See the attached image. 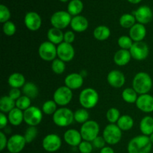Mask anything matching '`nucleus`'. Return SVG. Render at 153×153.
Returning <instances> with one entry per match:
<instances>
[{
	"instance_id": "21",
	"label": "nucleus",
	"mask_w": 153,
	"mask_h": 153,
	"mask_svg": "<svg viewBox=\"0 0 153 153\" xmlns=\"http://www.w3.org/2000/svg\"><path fill=\"white\" fill-rule=\"evenodd\" d=\"M129 37L134 42L143 41L146 35V29L144 25L136 23L129 29Z\"/></svg>"
},
{
	"instance_id": "33",
	"label": "nucleus",
	"mask_w": 153,
	"mask_h": 153,
	"mask_svg": "<svg viewBox=\"0 0 153 153\" xmlns=\"http://www.w3.org/2000/svg\"><path fill=\"white\" fill-rule=\"evenodd\" d=\"M137 93L134 91L133 88H127L124 89L122 92V98L126 102L129 104H134L136 103L138 96Z\"/></svg>"
},
{
	"instance_id": "17",
	"label": "nucleus",
	"mask_w": 153,
	"mask_h": 153,
	"mask_svg": "<svg viewBox=\"0 0 153 153\" xmlns=\"http://www.w3.org/2000/svg\"><path fill=\"white\" fill-rule=\"evenodd\" d=\"M135 104L137 108L144 113L153 112V97L149 94L138 96Z\"/></svg>"
},
{
	"instance_id": "38",
	"label": "nucleus",
	"mask_w": 153,
	"mask_h": 153,
	"mask_svg": "<svg viewBox=\"0 0 153 153\" xmlns=\"http://www.w3.org/2000/svg\"><path fill=\"white\" fill-rule=\"evenodd\" d=\"M120 117V112L116 108H111L106 113V119L110 123H117Z\"/></svg>"
},
{
	"instance_id": "4",
	"label": "nucleus",
	"mask_w": 153,
	"mask_h": 153,
	"mask_svg": "<svg viewBox=\"0 0 153 153\" xmlns=\"http://www.w3.org/2000/svg\"><path fill=\"white\" fill-rule=\"evenodd\" d=\"M52 120L58 126H69L74 121V112L67 108H60L52 115Z\"/></svg>"
},
{
	"instance_id": "54",
	"label": "nucleus",
	"mask_w": 153,
	"mask_h": 153,
	"mask_svg": "<svg viewBox=\"0 0 153 153\" xmlns=\"http://www.w3.org/2000/svg\"><path fill=\"white\" fill-rule=\"evenodd\" d=\"M6 153H10V152H6Z\"/></svg>"
},
{
	"instance_id": "3",
	"label": "nucleus",
	"mask_w": 153,
	"mask_h": 153,
	"mask_svg": "<svg viewBox=\"0 0 153 153\" xmlns=\"http://www.w3.org/2000/svg\"><path fill=\"white\" fill-rule=\"evenodd\" d=\"M79 103L85 109H91L95 107L99 102V94L94 88H88L82 90L79 94Z\"/></svg>"
},
{
	"instance_id": "29",
	"label": "nucleus",
	"mask_w": 153,
	"mask_h": 153,
	"mask_svg": "<svg viewBox=\"0 0 153 153\" xmlns=\"http://www.w3.org/2000/svg\"><path fill=\"white\" fill-rule=\"evenodd\" d=\"M16 108V101L9 96H4L0 99V111L1 113H7Z\"/></svg>"
},
{
	"instance_id": "23",
	"label": "nucleus",
	"mask_w": 153,
	"mask_h": 153,
	"mask_svg": "<svg viewBox=\"0 0 153 153\" xmlns=\"http://www.w3.org/2000/svg\"><path fill=\"white\" fill-rule=\"evenodd\" d=\"M131 58V53L129 50L120 49L117 51L116 53L114 55V61L117 65L120 67H123L128 64L130 62Z\"/></svg>"
},
{
	"instance_id": "20",
	"label": "nucleus",
	"mask_w": 153,
	"mask_h": 153,
	"mask_svg": "<svg viewBox=\"0 0 153 153\" xmlns=\"http://www.w3.org/2000/svg\"><path fill=\"white\" fill-rule=\"evenodd\" d=\"M64 140L69 146L76 147V146H79L83 139H82L80 131L74 128H71L64 132Z\"/></svg>"
},
{
	"instance_id": "8",
	"label": "nucleus",
	"mask_w": 153,
	"mask_h": 153,
	"mask_svg": "<svg viewBox=\"0 0 153 153\" xmlns=\"http://www.w3.org/2000/svg\"><path fill=\"white\" fill-rule=\"evenodd\" d=\"M43 120V111L39 108L31 106L24 111V122L29 126H37Z\"/></svg>"
},
{
	"instance_id": "51",
	"label": "nucleus",
	"mask_w": 153,
	"mask_h": 153,
	"mask_svg": "<svg viewBox=\"0 0 153 153\" xmlns=\"http://www.w3.org/2000/svg\"><path fill=\"white\" fill-rule=\"evenodd\" d=\"M128 2L131 3V4H138L140 3L142 0H127Z\"/></svg>"
},
{
	"instance_id": "9",
	"label": "nucleus",
	"mask_w": 153,
	"mask_h": 153,
	"mask_svg": "<svg viewBox=\"0 0 153 153\" xmlns=\"http://www.w3.org/2000/svg\"><path fill=\"white\" fill-rule=\"evenodd\" d=\"M72 90L67 86H61L57 88L53 94V100L58 105L66 106L73 100Z\"/></svg>"
},
{
	"instance_id": "31",
	"label": "nucleus",
	"mask_w": 153,
	"mask_h": 153,
	"mask_svg": "<svg viewBox=\"0 0 153 153\" xmlns=\"http://www.w3.org/2000/svg\"><path fill=\"white\" fill-rule=\"evenodd\" d=\"M22 92L30 99H35L39 94V90L37 85L33 82H26L22 88Z\"/></svg>"
},
{
	"instance_id": "19",
	"label": "nucleus",
	"mask_w": 153,
	"mask_h": 153,
	"mask_svg": "<svg viewBox=\"0 0 153 153\" xmlns=\"http://www.w3.org/2000/svg\"><path fill=\"white\" fill-rule=\"evenodd\" d=\"M84 77L81 73H73L67 75L64 79L65 86L70 90H76L80 88L83 85Z\"/></svg>"
},
{
	"instance_id": "26",
	"label": "nucleus",
	"mask_w": 153,
	"mask_h": 153,
	"mask_svg": "<svg viewBox=\"0 0 153 153\" xmlns=\"http://www.w3.org/2000/svg\"><path fill=\"white\" fill-rule=\"evenodd\" d=\"M140 130L142 134L149 136L153 133V117L146 116L142 118L140 123Z\"/></svg>"
},
{
	"instance_id": "16",
	"label": "nucleus",
	"mask_w": 153,
	"mask_h": 153,
	"mask_svg": "<svg viewBox=\"0 0 153 153\" xmlns=\"http://www.w3.org/2000/svg\"><path fill=\"white\" fill-rule=\"evenodd\" d=\"M134 16L138 23L146 25L152 21L153 12L149 6L142 5L134 11Z\"/></svg>"
},
{
	"instance_id": "53",
	"label": "nucleus",
	"mask_w": 153,
	"mask_h": 153,
	"mask_svg": "<svg viewBox=\"0 0 153 153\" xmlns=\"http://www.w3.org/2000/svg\"><path fill=\"white\" fill-rule=\"evenodd\" d=\"M60 1H61V2H67V1H68L69 0H59Z\"/></svg>"
},
{
	"instance_id": "39",
	"label": "nucleus",
	"mask_w": 153,
	"mask_h": 153,
	"mask_svg": "<svg viewBox=\"0 0 153 153\" xmlns=\"http://www.w3.org/2000/svg\"><path fill=\"white\" fill-rule=\"evenodd\" d=\"M133 43H134V41L131 40V37L126 35L121 36L118 38L117 40L118 46L122 49H126V50H129L131 49Z\"/></svg>"
},
{
	"instance_id": "24",
	"label": "nucleus",
	"mask_w": 153,
	"mask_h": 153,
	"mask_svg": "<svg viewBox=\"0 0 153 153\" xmlns=\"http://www.w3.org/2000/svg\"><path fill=\"white\" fill-rule=\"evenodd\" d=\"M7 118L12 126H18L24 121V112L17 108H14L8 113Z\"/></svg>"
},
{
	"instance_id": "28",
	"label": "nucleus",
	"mask_w": 153,
	"mask_h": 153,
	"mask_svg": "<svg viewBox=\"0 0 153 153\" xmlns=\"http://www.w3.org/2000/svg\"><path fill=\"white\" fill-rule=\"evenodd\" d=\"M25 76L19 73H12L8 78V84L11 88H20L25 85Z\"/></svg>"
},
{
	"instance_id": "42",
	"label": "nucleus",
	"mask_w": 153,
	"mask_h": 153,
	"mask_svg": "<svg viewBox=\"0 0 153 153\" xmlns=\"http://www.w3.org/2000/svg\"><path fill=\"white\" fill-rule=\"evenodd\" d=\"M2 30L4 34L7 37H11L14 35L16 31V27L15 24L11 21H7L3 24Z\"/></svg>"
},
{
	"instance_id": "12",
	"label": "nucleus",
	"mask_w": 153,
	"mask_h": 153,
	"mask_svg": "<svg viewBox=\"0 0 153 153\" xmlns=\"http://www.w3.org/2000/svg\"><path fill=\"white\" fill-rule=\"evenodd\" d=\"M129 52L133 59L136 61H143L149 55V49L144 42H134Z\"/></svg>"
},
{
	"instance_id": "22",
	"label": "nucleus",
	"mask_w": 153,
	"mask_h": 153,
	"mask_svg": "<svg viewBox=\"0 0 153 153\" xmlns=\"http://www.w3.org/2000/svg\"><path fill=\"white\" fill-rule=\"evenodd\" d=\"M88 20L87 19L86 17L84 16H81V15H78V16H73L72 18L71 22H70V26L73 31H76V32H83L85 31L88 28Z\"/></svg>"
},
{
	"instance_id": "52",
	"label": "nucleus",
	"mask_w": 153,
	"mask_h": 153,
	"mask_svg": "<svg viewBox=\"0 0 153 153\" xmlns=\"http://www.w3.org/2000/svg\"><path fill=\"white\" fill-rule=\"evenodd\" d=\"M149 140H150V141L152 142V143L153 144V133L149 136Z\"/></svg>"
},
{
	"instance_id": "46",
	"label": "nucleus",
	"mask_w": 153,
	"mask_h": 153,
	"mask_svg": "<svg viewBox=\"0 0 153 153\" xmlns=\"http://www.w3.org/2000/svg\"><path fill=\"white\" fill-rule=\"evenodd\" d=\"M75 39H76V35L73 31H67L64 33V42H65V43L72 44L74 42Z\"/></svg>"
},
{
	"instance_id": "10",
	"label": "nucleus",
	"mask_w": 153,
	"mask_h": 153,
	"mask_svg": "<svg viewBox=\"0 0 153 153\" xmlns=\"http://www.w3.org/2000/svg\"><path fill=\"white\" fill-rule=\"evenodd\" d=\"M40 58L45 61H53L56 59L57 47L54 43L49 41H45L40 45L38 48Z\"/></svg>"
},
{
	"instance_id": "14",
	"label": "nucleus",
	"mask_w": 153,
	"mask_h": 153,
	"mask_svg": "<svg viewBox=\"0 0 153 153\" xmlns=\"http://www.w3.org/2000/svg\"><path fill=\"white\" fill-rule=\"evenodd\" d=\"M57 55L64 62H70L74 58L75 49L70 43L63 42L57 46Z\"/></svg>"
},
{
	"instance_id": "1",
	"label": "nucleus",
	"mask_w": 153,
	"mask_h": 153,
	"mask_svg": "<svg viewBox=\"0 0 153 153\" xmlns=\"http://www.w3.org/2000/svg\"><path fill=\"white\" fill-rule=\"evenodd\" d=\"M152 147L149 136L141 134L133 137L128 142L127 149L128 153H150Z\"/></svg>"
},
{
	"instance_id": "5",
	"label": "nucleus",
	"mask_w": 153,
	"mask_h": 153,
	"mask_svg": "<svg viewBox=\"0 0 153 153\" xmlns=\"http://www.w3.org/2000/svg\"><path fill=\"white\" fill-rule=\"evenodd\" d=\"M80 133L83 140L92 142L100 134V125L94 120H88L82 124Z\"/></svg>"
},
{
	"instance_id": "43",
	"label": "nucleus",
	"mask_w": 153,
	"mask_h": 153,
	"mask_svg": "<svg viewBox=\"0 0 153 153\" xmlns=\"http://www.w3.org/2000/svg\"><path fill=\"white\" fill-rule=\"evenodd\" d=\"M10 18V12L7 7L4 4L0 5V22L4 24V22L9 21Z\"/></svg>"
},
{
	"instance_id": "40",
	"label": "nucleus",
	"mask_w": 153,
	"mask_h": 153,
	"mask_svg": "<svg viewBox=\"0 0 153 153\" xmlns=\"http://www.w3.org/2000/svg\"><path fill=\"white\" fill-rule=\"evenodd\" d=\"M31 107V99L26 96H21L16 100V108L22 111H25Z\"/></svg>"
},
{
	"instance_id": "34",
	"label": "nucleus",
	"mask_w": 153,
	"mask_h": 153,
	"mask_svg": "<svg viewBox=\"0 0 153 153\" xmlns=\"http://www.w3.org/2000/svg\"><path fill=\"white\" fill-rule=\"evenodd\" d=\"M120 25L124 28H131L136 24V19L134 16L131 13H124L120 18Z\"/></svg>"
},
{
	"instance_id": "13",
	"label": "nucleus",
	"mask_w": 153,
	"mask_h": 153,
	"mask_svg": "<svg viewBox=\"0 0 153 153\" xmlns=\"http://www.w3.org/2000/svg\"><path fill=\"white\" fill-rule=\"evenodd\" d=\"M26 143L24 135L19 134H13L9 137L7 140V149L10 153H19L23 150Z\"/></svg>"
},
{
	"instance_id": "36",
	"label": "nucleus",
	"mask_w": 153,
	"mask_h": 153,
	"mask_svg": "<svg viewBox=\"0 0 153 153\" xmlns=\"http://www.w3.org/2000/svg\"><path fill=\"white\" fill-rule=\"evenodd\" d=\"M58 105L55 103L54 100H48L43 103L42 106V111L46 115H53L58 109H57Z\"/></svg>"
},
{
	"instance_id": "35",
	"label": "nucleus",
	"mask_w": 153,
	"mask_h": 153,
	"mask_svg": "<svg viewBox=\"0 0 153 153\" xmlns=\"http://www.w3.org/2000/svg\"><path fill=\"white\" fill-rule=\"evenodd\" d=\"M90 114L85 108H80L74 112V120L79 123H85L89 120Z\"/></svg>"
},
{
	"instance_id": "41",
	"label": "nucleus",
	"mask_w": 153,
	"mask_h": 153,
	"mask_svg": "<svg viewBox=\"0 0 153 153\" xmlns=\"http://www.w3.org/2000/svg\"><path fill=\"white\" fill-rule=\"evenodd\" d=\"M38 134V131H37L36 126H29L25 131L24 134V137L26 140L27 143H30L34 141V139L37 137Z\"/></svg>"
},
{
	"instance_id": "49",
	"label": "nucleus",
	"mask_w": 153,
	"mask_h": 153,
	"mask_svg": "<svg viewBox=\"0 0 153 153\" xmlns=\"http://www.w3.org/2000/svg\"><path fill=\"white\" fill-rule=\"evenodd\" d=\"M8 118L4 113H0V128L3 129L5 128L8 123Z\"/></svg>"
},
{
	"instance_id": "18",
	"label": "nucleus",
	"mask_w": 153,
	"mask_h": 153,
	"mask_svg": "<svg viewBox=\"0 0 153 153\" xmlns=\"http://www.w3.org/2000/svg\"><path fill=\"white\" fill-rule=\"evenodd\" d=\"M107 81L109 85L114 88H120L126 82V77L123 73L118 70H114L109 72L107 76Z\"/></svg>"
},
{
	"instance_id": "32",
	"label": "nucleus",
	"mask_w": 153,
	"mask_h": 153,
	"mask_svg": "<svg viewBox=\"0 0 153 153\" xmlns=\"http://www.w3.org/2000/svg\"><path fill=\"white\" fill-rule=\"evenodd\" d=\"M117 125L122 131H128L134 126V120L129 115H123L118 120Z\"/></svg>"
},
{
	"instance_id": "44",
	"label": "nucleus",
	"mask_w": 153,
	"mask_h": 153,
	"mask_svg": "<svg viewBox=\"0 0 153 153\" xmlns=\"http://www.w3.org/2000/svg\"><path fill=\"white\" fill-rule=\"evenodd\" d=\"M78 147H79V150L81 153H91L94 149L92 142L86 141V140H82V143L79 144Z\"/></svg>"
},
{
	"instance_id": "25",
	"label": "nucleus",
	"mask_w": 153,
	"mask_h": 153,
	"mask_svg": "<svg viewBox=\"0 0 153 153\" xmlns=\"http://www.w3.org/2000/svg\"><path fill=\"white\" fill-rule=\"evenodd\" d=\"M64 33L61 29L52 27L49 28L47 32L48 40L55 45H59L64 42Z\"/></svg>"
},
{
	"instance_id": "15",
	"label": "nucleus",
	"mask_w": 153,
	"mask_h": 153,
	"mask_svg": "<svg viewBox=\"0 0 153 153\" xmlns=\"http://www.w3.org/2000/svg\"><path fill=\"white\" fill-rule=\"evenodd\" d=\"M24 23L29 31H36L42 25V19L40 15L34 11H30L24 17Z\"/></svg>"
},
{
	"instance_id": "37",
	"label": "nucleus",
	"mask_w": 153,
	"mask_h": 153,
	"mask_svg": "<svg viewBox=\"0 0 153 153\" xmlns=\"http://www.w3.org/2000/svg\"><path fill=\"white\" fill-rule=\"evenodd\" d=\"M51 68H52V70L53 71V73H55V74H62V73H64V71H65V62L61 61L59 58H56V59L54 60L53 61H52Z\"/></svg>"
},
{
	"instance_id": "30",
	"label": "nucleus",
	"mask_w": 153,
	"mask_h": 153,
	"mask_svg": "<svg viewBox=\"0 0 153 153\" xmlns=\"http://www.w3.org/2000/svg\"><path fill=\"white\" fill-rule=\"evenodd\" d=\"M83 9L84 4L81 0H71L67 6V12L73 16L80 14Z\"/></svg>"
},
{
	"instance_id": "6",
	"label": "nucleus",
	"mask_w": 153,
	"mask_h": 153,
	"mask_svg": "<svg viewBox=\"0 0 153 153\" xmlns=\"http://www.w3.org/2000/svg\"><path fill=\"white\" fill-rule=\"evenodd\" d=\"M106 143L109 145H116L122 138V130L117 126V124L110 123L106 126L102 132Z\"/></svg>"
},
{
	"instance_id": "48",
	"label": "nucleus",
	"mask_w": 153,
	"mask_h": 153,
	"mask_svg": "<svg viewBox=\"0 0 153 153\" xmlns=\"http://www.w3.org/2000/svg\"><path fill=\"white\" fill-rule=\"evenodd\" d=\"M7 140L8 139H7L5 134L2 131H1L0 132V150L3 151L5 148H7Z\"/></svg>"
},
{
	"instance_id": "2",
	"label": "nucleus",
	"mask_w": 153,
	"mask_h": 153,
	"mask_svg": "<svg viewBox=\"0 0 153 153\" xmlns=\"http://www.w3.org/2000/svg\"><path fill=\"white\" fill-rule=\"evenodd\" d=\"M152 88V79L148 73L140 72L134 76L132 82V88L140 95L146 94Z\"/></svg>"
},
{
	"instance_id": "45",
	"label": "nucleus",
	"mask_w": 153,
	"mask_h": 153,
	"mask_svg": "<svg viewBox=\"0 0 153 153\" xmlns=\"http://www.w3.org/2000/svg\"><path fill=\"white\" fill-rule=\"evenodd\" d=\"M105 143L106 142L102 136H98L97 138H95L92 141V144L94 147L100 149H102L103 147L105 146Z\"/></svg>"
},
{
	"instance_id": "11",
	"label": "nucleus",
	"mask_w": 153,
	"mask_h": 153,
	"mask_svg": "<svg viewBox=\"0 0 153 153\" xmlns=\"http://www.w3.org/2000/svg\"><path fill=\"white\" fill-rule=\"evenodd\" d=\"M62 145L61 137L56 134H49L45 136L42 141L43 149L48 152H55L59 150Z\"/></svg>"
},
{
	"instance_id": "47",
	"label": "nucleus",
	"mask_w": 153,
	"mask_h": 153,
	"mask_svg": "<svg viewBox=\"0 0 153 153\" xmlns=\"http://www.w3.org/2000/svg\"><path fill=\"white\" fill-rule=\"evenodd\" d=\"M22 95V92L19 88H11L9 91L8 96L13 100H17Z\"/></svg>"
},
{
	"instance_id": "50",
	"label": "nucleus",
	"mask_w": 153,
	"mask_h": 153,
	"mask_svg": "<svg viewBox=\"0 0 153 153\" xmlns=\"http://www.w3.org/2000/svg\"><path fill=\"white\" fill-rule=\"evenodd\" d=\"M100 153H115L114 150L111 146H105L100 149Z\"/></svg>"
},
{
	"instance_id": "27",
	"label": "nucleus",
	"mask_w": 153,
	"mask_h": 153,
	"mask_svg": "<svg viewBox=\"0 0 153 153\" xmlns=\"http://www.w3.org/2000/svg\"><path fill=\"white\" fill-rule=\"evenodd\" d=\"M93 35L96 40L99 41H104L108 39L111 36V30L105 25H99L94 30Z\"/></svg>"
},
{
	"instance_id": "7",
	"label": "nucleus",
	"mask_w": 153,
	"mask_h": 153,
	"mask_svg": "<svg viewBox=\"0 0 153 153\" xmlns=\"http://www.w3.org/2000/svg\"><path fill=\"white\" fill-rule=\"evenodd\" d=\"M72 20V16L67 11L58 10L55 12L50 18L51 25L54 28L58 29H64L67 28Z\"/></svg>"
}]
</instances>
